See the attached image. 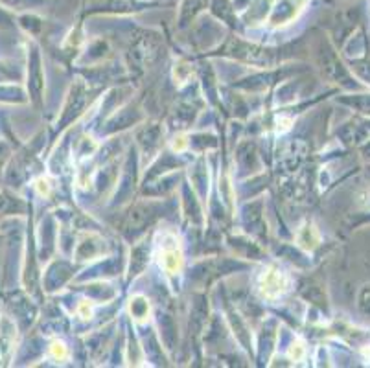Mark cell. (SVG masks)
I'll return each instance as SVG.
<instances>
[{
    "mask_svg": "<svg viewBox=\"0 0 370 368\" xmlns=\"http://www.w3.org/2000/svg\"><path fill=\"white\" fill-rule=\"evenodd\" d=\"M225 54L232 58L242 59L247 63L253 65H271L273 63V52L267 48H262L258 45H251V43H243L240 39H231L225 46Z\"/></svg>",
    "mask_w": 370,
    "mask_h": 368,
    "instance_id": "1",
    "label": "cell"
},
{
    "mask_svg": "<svg viewBox=\"0 0 370 368\" xmlns=\"http://www.w3.org/2000/svg\"><path fill=\"white\" fill-rule=\"evenodd\" d=\"M288 286H290V280L288 276L284 275L282 271L275 269V267H269L267 271H264V275L260 276V282H258V288H260L262 297L266 299H278L280 295H284L288 291Z\"/></svg>",
    "mask_w": 370,
    "mask_h": 368,
    "instance_id": "2",
    "label": "cell"
},
{
    "mask_svg": "<svg viewBox=\"0 0 370 368\" xmlns=\"http://www.w3.org/2000/svg\"><path fill=\"white\" fill-rule=\"evenodd\" d=\"M85 102H87V87H85V83L78 81L70 89L69 98H67V104L63 107V115H61V120H59L61 127L70 124L76 116L81 115V111L85 107Z\"/></svg>",
    "mask_w": 370,
    "mask_h": 368,
    "instance_id": "3",
    "label": "cell"
},
{
    "mask_svg": "<svg viewBox=\"0 0 370 368\" xmlns=\"http://www.w3.org/2000/svg\"><path fill=\"white\" fill-rule=\"evenodd\" d=\"M321 65H323V70L330 80L343 83L345 87H354L352 76L348 74V70L343 67V63L332 48H326L321 52Z\"/></svg>",
    "mask_w": 370,
    "mask_h": 368,
    "instance_id": "4",
    "label": "cell"
},
{
    "mask_svg": "<svg viewBox=\"0 0 370 368\" xmlns=\"http://www.w3.org/2000/svg\"><path fill=\"white\" fill-rule=\"evenodd\" d=\"M157 56H159V41L151 35H144L131 48V63H135V67L139 69H144L146 65L153 63Z\"/></svg>",
    "mask_w": 370,
    "mask_h": 368,
    "instance_id": "5",
    "label": "cell"
},
{
    "mask_svg": "<svg viewBox=\"0 0 370 368\" xmlns=\"http://www.w3.org/2000/svg\"><path fill=\"white\" fill-rule=\"evenodd\" d=\"M28 87L30 96L35 105L41 104V92H43V70H41L39 50L32 46L28 56Z\"/></svg>",
    "mask_w": 370,
    "mask_h": 368,
    "instance_id": "6",
    "label": "cell"
},
{
    "mask_svg": "<svg viewBox=\"0 0 370 368\" xmlns=\"http://www.w3.org/2000/svg\"><path fill=\"white\" fill-rule=\"evenodd\" d=\"M155 218H157L155 205H139L133 212L129 214L128 221H126V229L124 230H126L128 236L139 234V232H142V230H144Z\"/></svg>",
    "mask_w": 370,
    "mask_h": 368,
    "instance_id": "7",
    "label": "cell"
},
{
    "mask_svg": "<svg viewBox=\"0 0 370 368\" xmlns=\"http://www.w3.org/2000/svg\"><path fill=\"white\" fill-rule=\"evenodd\" d=\"M15 341H17V326L15 322L8 315L0 317V356L4 359L12 357V352L15 348Z\"/></svg>",
    "mask_w": 370,
    "mask_h": 368,
    "instance_id": "8",
    "label": "cell"
},
{
    "mask_svg": "<svg viewBox=\"0 0 370 368\" xmlns=\"http://www.w3.org/2000/svg\"><path fill=\"white\" fill-rule=\"evenodd\" d=\"M304 6V0H280L277 8L273 10V24H286L293 17H297V13L301 12V8Z\"/></svg>",
    "mask_w": 370,
    "mask_h": 368,
    "instance_id": "9",
    "label": "cell"
},
{
    "mask_svg": "<svg viewBox=\"0 0 370 368\" xmlns=\"http://www.w3.org/2000/svg\"><path fill=\"white\" fill-rule=\"evenodd\" d=\"M297 242H299V245H301L302 249H306V251H313V249L317 247L319 243H321L319 230L315 229L312 223H304L302 225V229L299 230V234H297Z\"/></svg>",
    "mask_w": 370,
    "mask_h": 368,
    "instance_id": "10",
    "label": "cell"
},
{
    "mask_svg": "<svg viewBox=\"0 0 370 368\" xmlns=\"http://www.w3.org/2000/svg\"><path fill=\"white\" fill-rule=\"evenodd\" d=\"M161 265L168 273H179L183 267V254L177 247H166L161 254Z\"/></svg>",
    "mask_w": 370,
    "mask_h": 368,
    "instance_id": "11",
    "label": "cell"
},
{
    "mask_svg": "<svg viewBox=\"0 0 370 368\" xmlns=\"http://www.w3.org/2000/svg\"><path fill=\"white\" fill-rule=\"evenodd\" d=\"M148 256H150V249L146 245H137L131 253V267H129V275L137 276L140 275L144 267L148 265Z\"/></svg>",
    "mask_w": 370,
    "mask_h": 368,
    "instance_id": "12",
    "label": "cell"
},
{
    "mask_svg": "<svg viewBox=\"0 0 370 368\" xmlns=\"http://www.w3.org/2000/svg\"><path fill=\"white\" fill-rule=\"evenodd\" d=\"M343 102L348 105H352L354 109H358V111H361V113L370 115V94H358V96L343 100Z\"/></svg>",
    "mask_w": 370,
    "mask_h": 368,
    "instance_id": "13",
    "label": "cell"
},
{
    "mask_svg": "<svg viewBox=\"0 0 370 368\" xmlns=\"http://www.w3.org/2000/svg\"><path fill=\"white\" fill-rule=\"evenodd\" d=\"M358 310L365 317H370V284H365L358 293Z\"/></svg>",
    "mask_w": 370,
    "mask_h": 368,
    "instance_id": "14",
    "label": "cell"
},
{
    "mask_svg": "<svg viewBox=\"0 0 370 368\" xmlns=\"http://www.w3.org/2000/svg\"><path fill=\"white\" fill-rule=\"evenodd\" d=\"M148 310H150V306L146 302L144 297H135L131 300V315L137 319V321H142L148 315Z\"/></svg>",
    "mask_w": 370,
    "mask_h": 368,
    "instance_id": "15",
    "label": "cell"
},
{
    "mask_svg": "<svg viewBox=\"0 0 370 368\" xmlns=\"http://www.w3.org/2000/svg\"><path fill=\"white\" fill-rule=\"evenodd\" d=\"M159 140H161V129H159V127H150V129H146V131L140 135V142H142V144H150V148L159 144Z\"/></svg>",
    "mask_w": 370,
    "mask_h": 368,
    "instance_id": "16",
    "label": "cell"
},
{
    "mask_svg": "<svg viewBox=\"0 0 370 368\" xmlns=\"http://www.w3.org/2000/svg\"><path fill=\"white\" fill-rule=\"evenodd\" d=\"M41 0H0V4L8 8H15V10H23V8H32L39 4Z\"/></svg>",
    "mask_w": 370,
    "mask_h": 368,
    "instance_id": "17",
    "label": "cell"
},
{
    "mask_svg": "<svg viewBox=\"0 0 370 368\" xmlns=\"http://www.w3.org/2000/svg\"><path fill=\"white\" fill-rule=\"evenodd\" d=\"M304 354H306V350H304V345H302V343H293L290 356L293 357L295 361H301L302 357H304Z\"/></svg>",
    "mask_w": 370,
    "mask_h": 368,
    "instance_id": "18",
    "label": "cell"
},
{
    "mask_svg": "<svg viewBox=\"0 0 370 368\" xmlns=\"http://www.w3.org/2000/svg\"><path fill=\"white\" fill-rule=\"evenodd\" d=\"M50 350H52L54 357H58V359H65V357H67V346H65L63 343H59V341L54 343Z\"/></svg>",
    "mask_w": 370,
    "mask_h": 368,
    "instance_id": "19",
    "label": "cell"
},
{
    "mask_svg": "<svg viewBox=\"0 0 370 368\" xmlns=\"http://www.w3.org/2000/svg\"><path fill=\"white\" fill-rule=\"evenodd\" d=\"M80 313L83 317L91 315V306H89V302H83V304L80 306Z\"/></svg>",
    "mask_w": 370,
    "mask_h": 368,
    "instance_id": "20",
    "label": "cell"
},
{
    "mask_svg": "<svg viewBox=\"0 0 370 368\" xmlns=\"http://www.w3.org/2000/svg\"><path fill=\"white\" fill-rule=\"evenodd\" d=\"M10 23H12V21L8 17V13L0 10V24H2V26H10Z\"/></svg>",
    "mask_w": 370,
    "mask_h": 368,
    "instance_id": "21",
    "label": "cell"
},
{
    "mask_svg": "<svg viewBox=\"0 0 370 368\" xmlns=\"http://www.w3.org/2000/svg\"><path fill=\"white\" fill-rule=\"evenodd\" d=\"M365 153H369V155H370V142L367 144V148H365ZM369 155H367V157H369Z\"/></svg>",
    "mask_w": 370,
    "mask_h": 368,
    "instance_id": "22",
    "label": "cell"
}]
</instances>
